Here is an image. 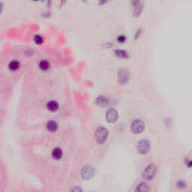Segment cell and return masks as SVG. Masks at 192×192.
I'll use <instances>...</instances> for the list:
<instances>
[{
  "label": "cell",
  "instance_id": "cell-14",
  "mask_svg": "<svg viewBox=\"0 0 192 192\" xmlns=\"http://www.w3.org/2000/svg\"><path fill=\"white\" fill-rule=\"evenodd\" d=\"M47 130L51 131V132H54V131H56L57 130V128H58V125H57V124H56L55 122L50 121L49 122H47Z\"/></svg>",
  "mask_w": 192,
  "mask_h": 192
},
{
  "label": "cell",
  "instance_id": "cell-10",
  "mask_svg": "<svg viewBox=\"0 0 192 192\" xmlns=\"http://www.w3.org/2000/svg\"><path fill=\"white\" fill-rule=\"evenodd\" d=\"M20 67V63L17 60H12L8 64V68L11 70V71H16L19 70Z\"/></svg>",
  "mask_w": 192,
  "mask_h": 192
},
{
  "label": "cell",
  "instance_id": "cell-22",
  "mask_svg": "<svg viewBox=\"0 0 192 192\" xmlns=\"http://www.w3.org/2000/svg\"><path fill=\"white\" fill-rule=\"evenodd\" d=\"M60 2V5H61V6H64L66 2H67V0H59Z\"/></svg>",
  "mask_w": 192,
  "mask_h": 192
},
{
  "label": "cell",
  "instance_id": "cell-11",
  "mask_svg": "<svg viewBox=\"0 0 192 192\" xmlns=\"http://www.w3.org/2000/svg\"><path fill=\"white\" fill-rule=\"evenodd\" d=\"M62 150L60 148H55L52 152V156L56 160H59L62 157Z\"/></svg>",
  "mask_w": 192,
  "mask_h": 192
},
{
  "label": "cell",
  "instance_id": "cell-4",
  "mask_svg": "<svg viewBox=\"0 0 192 192\" xmlns=\"http://www.w3.org/2000/svg\"><path fill=\"white\" fill-rule=\"evenodd\" d=\"M129 77H130V74H129V71H128L127 69L122 68L119 70V72H118V80H119V84H126L128 81Z\"/></svg>",
  "mask_w": 192,
  "mask_h": 192
},
{
  "label": "cell",
  "instance_id": "cell-19",
  "mask_svg": "<svg viewBox=\"0 0 192 192\" xmlns=\"http://www.w3.org/2000/svg\"><path fill=\"white\" fill-rule=\"evenodd\" d=\"M140 3H142V0H131V5L132 7L137 6Z\"/></svg>",
  "mask_w": 192,
  "mask_h": 192
},
{
  "label": "cell",
  "instance_id": "cell-18",
  "mask_svg": "<svg viewBox=\"0 0 192 192\" xmlns=\"http://www.w3.org/2000/svg\"><path fill=\"white\" fill-rule=\"evenodd\" d=\"M126 40H127V38H126L125 35H119V36L117 37V41L119 42V43L123 44L125 43Z\"/></svg>",
  "mask_w": 192,
  "mask_h": 192
},
{
  "label": "cell",
  "instance_id": "cell-17",
  "mask_svg": "<svg viewBox=\"0 0 192 192\" xmlns=\"http://www.w3.org/2000/svg\"><path fill=\"white\" fill-rule=\"evenodd\" d=\"M33 39H34L35 43L37 44H41L44 41L43 38L41 35H35Z\"/></svg>",
  "mask_w": 192,
  "mask_h": 192
},
{
  "label": "cell",
  "instance_id": "cell-6",
  "mask_svg": "<svg viewBox=\"0 0 192 192\" xmlns=\"http://www.w3.org/2000/svg\"><path fill=\"white\" fill-rule=\"evenodd\" d=\"M106 119L109 122H115L118 119V113L114 109H110L107 111L106 113Z\"/></svg>",
  "mask_w": 192,
  "mask_h": 192
},
{
  "label": "cell",
  "instance_id": "cell-9",
  "mask_svg": "<svg viewBox=\"0 0 192 192\" xmlns=\"http://www.w3.org/2000/svg\"><path fill=\"white\" fill-rule=\"evenodd\" d=\"M115 56L119 59H128L129 54L126 50H116L114 51Z\"/></svg>",
  "mask_w": 192,
  "mask_h": 192
},
{
  "label": "cell",
  "instance_id": "cell-13",
  "mask_svg": "<svg viewBox=\"0 0 192 192\" xmlns=\"http://www.w3.org/2000/svg\"><path fill=\"white\" fill-rule=\"evenodd\" d=\"M38 67L41 71H47L50 67V62L44 59L40 61V62L38 64Z\"/></svg>",
  "mask_w": 192,
  "mask_h": 192
},
{
  "label": "cell",
  "instance_id": "cell-21",
  "mask_svg": "<svg viewBox=\"0 0 192 192\" xmlns=\"http://www.w3.org/2000/svg\"><path fill=\"white\" fill-rule=\"evenodd\" d=\"M98 1L99 6H104V5H105L109 2V0H98Z\"/></svg>",
  "mask_w": 192,
  "mask_h": 192
},
{
  "label": "cell",
  "instance_id": "cell-20",
  "mask_svg": "<svg viewBox=\"0 0 192 192\" xmlns=\"http://www.w3.org/2000/svg\"><path fill=\"white\" fill-rule=\"evenodd\" d=\"M4 8H5V4H4V2H0V15L3 13Z\"/></svg>",
  "mask_w": 192,
  "mask_h": 192
},
{
  "label": "cell",
  "instance_id": "cell-15",
  "mask_svg": "<svg viewBox=\"0 0 192 192\" xmlns=\"http://www.w3.org/2000/svg\"><path fill=\"white\" fill-rule=\"evenodd\" d=\"M148 190H149L148 185L144 182L140 183L139 185H137V189H136V191H140V192L147 191Z\"/></svg>",
  "mask_w": 192,
  "mask_h": 192
},
{
  "label": "cell",
  "instance_id": "cell-23",
  "mask_svg": "<svg viewBox=\"0 0 192 192\" xmlns=\"http://www.w3.org/2000/svg\"><path fill=\"white\" fill-rule=\"evenodd\" d=\"M31 1H32V2H41L42 0H31Z\"/></svg>",
  "mask_w": 192,
  "mask_h": 192
},
{
  "label": "cell",
  "instance_id": "cell-3",
  "mask_svg": "<svg viewBox=\"0 0 192 192\" xmlns=\"http://www.w3.org/2000/svg\"><path fill=\"white\" fill-rule=\"evenodd\" d=\"M156 172V167L155 165H149L146 167V169L143 171V177L144 180L149 181L151 180L152 178L154 177L155 174Z\"/></svg>",
  "mask_w": 192,
  "mask_h": 192
},
{
  "label": "cell",
  "instance_id": "cell-16",
  "mask_svg": "<svg viewBox=\"0 0 192 192\" xmlns=\"http://www.w3.org/2000/svg\"><path fill=\"white\" fill-rule=\"evenodd\" d=\"M107 102H108V101L104 96H100L96 100V103L99 104V105H105L107 104Z\"/></svg>",
  "mask_w": 192,
  "mask_h": 192
},
{
  "label": "cell",
  "instance_id": "cell-7",
  "mask_svg": "<svg viewBox=\"0 0 192 192\" xmlns=\"http://www.w3.org/2000/svg\"><path fill=\"white\" fill-rule=\"evenodd\" d=\"M82 176L84 179H89L93 176L94 174V171H93V167H89V166H86V167H84L82 170Z\"/></svg>",
  "mask_w": 192,
  "mask_h": 192
},
{
  "label": "cell",
  "instance_id": "cell-8",
  "mask_svg": "<svg viewBox=\"0 0 192 192\" xmlns=\"http://www.w3.org/2000/svg\"><path fill=\"white\" fill-rule=\"evenodd\" d=\"M143 2L139 4V5H137V6L133 7V16H134L135 18L139 17L141 15L142 12H143Z\"/></svg>",
  "mask_w": 192,
  "mask_h": 192
},
{
  "label": "cell",
  "instance_id": "cell-5",
  "mask_svg": "<svg viewBox=\"0 0 192 192\" xmlns=\"http://www.w3.org/2000/svg\"><path fill=\"white\" fill-rule=\"evenodd\" d=\"M150 149V143L146 140H143L138 143L137 151L140 154L145 155L148 153Z\"/></svg>",
  "mask_w": 192,
  "mask_h": 192
},
{
  "label": "cell",
  "instance_id": "cell-1",
  "mask_svg": "<svg viewBox=\"0 0 192 192\" xmlns=\"http://www.w3.org/2000/svg\"><path fill=\"white\" fill-rule=\"evenodd\" d=\"M108 131L106 128L103 127L98 128L95 131V140L99 143H103L107 140Z\"/></svg>",
  "mask_w": 192,
  "mask_h": 192
},
{
  "label": "cell",
  "instance_id": "cell-12",
  "mask_svg": "<svg viewBox=\"0 0 192 192\" xmlns=\"http://www.w3.org/2000/svg\"><path fill=\"white\" fill-rule=\"evenodd\" d=\"M47 109L49 110V111H52V112H55L58 110L59 108V104L58 103L55 101H50L47 103Z\"/></svg>",
  "mask_w": 192,
  "mask_h": 192
},
{
  "label": "cell",
  "instance_id": "cell-2",
  "mask_svg": "<svg viewBox=\"0 0 192 192\" xmlns=\"http://www.w3.org/2000/svg\"><path fill=\"white\" fill-rule=\"evenodd\" d=\"M145 128V124L141 119H135L131 125V129L135 134L141 133Z\"/></svg>",
  "mask_w": 192,
  "mask_h": 192
}]
</instances>
